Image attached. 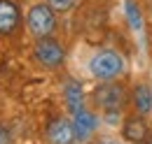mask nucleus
<instances>
[{"instance_id": "obj_1", "label": "nucleus", "mask_w": 152, "mask_h": 144, "mask_svg": "<svg viewBox=\"0 0 152 144\" xmlns=\"http://www.w3.org/2000/svg\"><path fill=\"white\" fill-rule=\"evenodd\" d=\"M89 72L98 81H113L124 72V58L113 49H101L89 60Z\"/></svg>"}, {"instance_id": "obj_2", "label": "nucleus", "mask_w": 152, "mask_h": 144, "mask_svg": "<svg viewBox=\"0 0 152 144\" xmlns=\"http://www.w3.org/2000/svg\"><path fill=\"white\" fill-rule=\"evenodd\" d=\"M56 28V17H54V9L47 5V2H38L31 7L28 12V30L35 37H49Z\"/></svg>"}, {"instance_id": "obj_3", "label": "nucleus", "mask_w": 152, "mask_h": 144, "mask_svg": "<svg viewBox=\"0 0 152 144\" xmlns=\"http://www.w3.org/2000/svg\"><path fill=\"white\" fill-rule=\"evenodd\" d=\"M124 100H126V93L119 84H110V81H103L101 86H96L94 91V102L103 112H122L124 107Z\"/></svg>"}, {"instance_id": "obj_4", "label": "nucleus", "mask_w": 152, "mask_h": 144, "mask_svg": "<svg viewBox=\"0 0 152 144\" xmlns=\"http://www.w3.org/2000/svg\"><path fill=\"white\" fill-rule=\"evenodd\" d=\"M33 56H35V60H38L42 68H49V70H54L58 68L61 63H63V47L58 44L56 40H52V37H38V42H35V49H33Z\"/></svg>"}, {"instance_id": "obj_5", "label": "nucleus", "mask_w": 152, "mask_h": 144, "mask_svg": "<svg viewBox=\"0 0 152 144\" xmlns=\"http://www.w3.org/2000/svg\"><path fill=\"white\" fill-rule=\"evenodd\" d=\"M21 21L19 7L12 0H0V37H7L17 30Z\"/></svg>"}, {"instance_id": "obj_6", "label": "nucleus", "mask_w": 152, "mask_h": 144, "mask_svg": "<svg viewBox=\"0 0 152 144\" xmlns=\"http://www.w3.org/2000/svg\"><path fill=\"white\" fill-rule=\"evenodd\" d=\"M73 132H75V140H80V142H84V140H89L91 135H94L96 130V116L91 114V112H87V109L82 107L80 112H75L73 114Z\"/></svg>"}, {"instance_id": "obj_7", "label": "nucleus", "mask_w": 152, "mask_h": 144, "mask_svg": "<svg viewBox=\"0 0 152 144\" xmlns=\"http://www.w3.org/2000/svg\"><path fill=\"white\" fill-rule=\"evenodd\" d=\"M47 137H49L52 144H73L75 142L73 123L66 121V119H54L47 128Z\"/></svg>"}, {"instance_id": "obj_8", "label": "nucleus", "mask_w": 152, "mask_h": 144, "mask_svg": "<svg viewBox=\"0 0 152 144\" xmlns=\"http://www.w3.org/2000/svg\"><path fill=\"white\" fill-rule=\"evenodd\" d=\"M148 135H150V126H148V121L143 119V114H136L131 119H126V123H124V137H126L129 142L140 144Z\"/></svg>"}, {"instance_id": "obj_9", "label": "nucleus", "mask_w": 152, "mask_h": 144, "mask_svg": "<svg viewBox=\"0 0 152 144\" xmlns=\"http://www.w3.org/2000/svg\"><path fill=\"white\" fill-rule=\"evenodd\" d=\"M63 98H66V107L70 114H75L80 109L84 107V91L80 86V81H68L66 84V89H63Z\"/></svg>"}, {"instance_id": "obj_10", "label": "nucleus", "mask_w": 152, "mask_h": 144, "mask_svg": "<svg viewBox=\"0 0 152 144\" xmlns=\"http://www.w3.org/2000/svg\"><path fill=\"white\" fill-rule=\"evenodd\" d=\"M133 107L143 116H148L152 112V93L148 86H136V91H133Z\"/></svg>"}, {"instance_id": "obj_11", "label": "nucleus", "mask_w": 152, "mask_h": 144, "mask_svg": "<svg viewBox=\"0 0 152 144\" xmlns=\"http://www.w3.org/2000/svg\"><path fill=\"white\" fill-rule=\"evenodd\" d=\"M124 14H126V21L133 30H143V17H140V9L136 7L133 0H124Z\"/></svg>"}, {"instance_id": "obj_12", "label": "nucleus", "mask_w": 152, "mask_h": 144, "mask_svg": "<svg viewBox=\"0 0 152 144\" xmlns=\"http://www.w3.org/2000/svg\"><path fill=\"white\" fill-rule=\"evenodd\" d=\"M77 0H47V5L54 9V12H68V9H73L75 7Z\"/></svg>"}, {"instance_id": "obj_13", "label": "nucleus", "mask_w": 152, "mask_h": 144, "mask_svg": "<svg viewBox=\"0 0 152 144\" xmlns=\"http://www.w3.org/2000/svg\"><path fill=\"white\" fill-rule=\"evenodd\" d=\"M0 144H12V137H10L7 128H2V126H0Z\"/></svg>"}, {"instance_id": "obj_14", "label": "nucleus", "mask_w": 152, "mask_h": 144, "mask_svg": "<svg viewBox=\"0 0 152 144\" xmlns=\"http://www.w3.org/2000/svg\"><path fill=\"white\" fill-rule=\"evenodd\" d=\"M96 144H119V142H113V140H98Z\"/></svg>"}, {"instance_id": "obj_15", "label": "nucleus", "mask_w": 152, "mask_h": 144, "mask_svg": "<svg viewBox=\"0 0 152 144\" xmlns=\"http://www.w3.org/2000/svg\"><path fill=\"white\" fill-rule=\"evenodd\" d=\"M140 144H152V132H150V135H148V137H145V140H143Z\"/></svg>"}]
</instances>
